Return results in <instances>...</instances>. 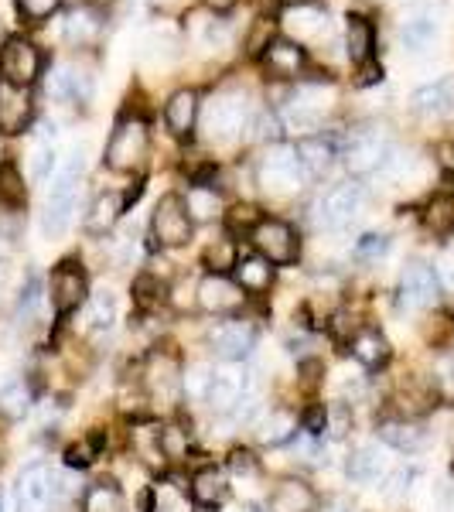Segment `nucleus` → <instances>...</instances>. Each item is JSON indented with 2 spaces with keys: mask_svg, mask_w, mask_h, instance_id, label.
<instances>
[{
  "mask_svg": "<svg viewBox=\"0 0 454 512\" xmlns=\"http://www.w3.org/2000/svg\"><path fill=\"white\" fill-rule=\"evenodd\" d=\"M332 103H335L332 86H325V82H304V86H297L294 93H291V99L284 103L287 127H294V130H315L318 123L328 117Z\"/></svg>",
  "mask_w": 454,
  "mask_h": 512,
  "instance_id": "f8f14e48",
  "label": "nucleus"
},
{
  "mask_svg": "<svg viewBox=\"0 0 454 512\" xmlns=\"http://www.w3.org/2000/svg\"><path fill=\"white\" fill-rule=\"evenodd\" d=\"M386 253H390V236H383V233H366L356 243V260L362 263H376V260H383Z\"/></svg>",
  "mask_w": 454,
  "mask_h": 512,
  "instance_id": "603ef678",
  "label": "nucleus"
},
{
  "mask_svg": "<svg viewBox=\"0 0 454 512\" xmlns=\"http://www.w3.org/2000/svg\"><path fill=\"white\" fill-rule=\"evenodd\" d=\"M205 7H212V11H229V7H236V0H202Z\"/></svg>",
  "mask_w": 454,
  "mask_h": 512,
  "instance_id": "052dcab7",
  "label": "nucleus"
},
{
  "mask_svg": "<svg viewBox=\"0 0 454 512\" xmlns=\"http://www.w3.org/2000/svg\"><path fill=\"white\" fill-rule=\"evenodd\" d=\"M41 304H45V284L31 274L28 280H24L21 294H18V308H14V321H18L21 328L35 325L38 315H41Z\"/></svg>",
  "mask_w": 454,
  "mask_h": 512,
  "instance_id": "37998d69",
  "label": "nucleus"
},
{
  "mask_svg": "<svg viewBox=\"0 0 454 512\" xmlns=\"http://www.w3.org/2000/svg\"><path fill=\"white\" fill-rule=\"evenodd\" d=\"M79 178H82V151L72 154V161L65 164L52 181V192H48V202H45V216H41V233H45L48 239L65 236V229L72 226Z\"/></svg>",
  "mask_w": 454,
  "mask_h": 512,
  "instance_id": "20e7f679",
  "label": "nucleus"
},
{
  "mask_svg": "<svg viewBox=\"0 0 454 512\" xmlns=\"http://www.w3.org/2000/svg\"><path fill=\"white\" fill-rule=\"evenodd\" d=\"M260 212H257V205H250V202H239L233 205V209L226 212V226H229V233H246L250 236L253 229L260 226Z\"/></svg>",
  "mask_w": 454,
  "mask_h": 512,
  "instance_id": "8fccbe9b",
  "label": "nucleus"
},
{
  "mask_svg": "<svg viewBox=\"0 0 454 512\" xmlns=\"http://www.w3.org/2000/svg\"><path fill=\"white\" fill-rule=\"evenodd\" d=\"M345 48H349V59L356 65H369L376 52V31L373 21L362 18V14H349V28H345Z\"/></svg>",
  "mask_w": 454,
  "mask_h": 512,
  "instance_id": "72a5a7b5",
  "label": "nucleus"
},
{
  "mask_svg": "<svg viewBox=\"0 0 454 512\" xmlns=\"http://www.w3.org/2000/svg\"><path fill=\"white\" fill-rule=\"evenodd\" d=\"M270 512H318V492L304 478H280L267 499Z\"/></svg>",
  "mask_w": 454,
  "mask_h": 512,
  "instance_id": "aec40b11",
  "label": "nucleus"
},
{
  "mask_svg": "<svg viewBox=\"0 0 454 512\" xmlns=\"http://www.w3.org/2000/svg\"><path fill=\"white\" fill-rule=\"evenodd\" d=\"M195 301H198V311H205V315H212V318H236L239 311L246 308L250 294H246L229 274H205L195 284Z\"/></svg>",
  "mask_w": 454,
  "mask_h": 512,
  "instance_id": "9b49d317",
  "label": "nucleus"
},
{
  "mask_svg": "<svg viewBox=\"0 0 454 512\" xmlns=\"http://www.w3.org/2000/svg\"><path fill=\"white\" fill-rule=\"evenodd\" d=\"M147 154H151V130H147V123L140 117H123L113 127L110 140H106L103 161L117 175H134V171L147 164Z\"/></svg>",
  "mask_w": 454,
  "mask_h": 512,
  "instance_id": "f03ea898",
  "label": "nucleus"
},
{
  "mask_svg": "<svg viewBox=\"0 0 454 512\" xmlns=\"http://www.w3.org/2000/svg\"><path fill=\"white\" fill-rule=\"evenodd\" d=\"M294 151H297V158H301V168L308 178H325L338 158V147L328 137H304V140H297Z\"/></svg>",
  "mask_w": 454,
  "mask_h": 512,
  "instance_id": "bb28decb",
  "label": "nucleus"
},
{
  "mask_svg": "<svg viewBox=\"0 0 454 512\" xmlns=\"http://www.w3.org/2000/svg\"><path fill=\"white\" fill-rule=\"evenodd\" d=\"M420 222L434 239H448L454 236V195H434L427 198L424 212H420Z\"/></svg>",
  "mask_w": 454,
  "mask_h": 512,
  "instance_id": "4c0bfd02",
  "label": "nucleus"
},
{
  "mask_svg": "<svg viewBox=\"0 0 454 512\" xmlns=\"http://www.w3.org/2000/svg\"><path fill=\"white\" fill-rule=\"evenodd\" d=\"M31 117H35V103H31V89L0 82V134L18 137L28 130Z\"/></svg>",
  "mask_w": 454,
  "mask_h": 512,
  "instance_id": "f3484780",
  "label": "nucleus"
},
{
  "mask_svg": "<svg viewBox=\"0 0 454 512\" xmlns=\"http://www.w3.org/2000/svg\"><path fill=\"white\" fill-rule=\"evenodd\" d=\"M79 512H127V495H123L117 478H96L82 492Z\"/></svg>",
  "mask_w": 454,
  "mask_h": 512,
  "instance_id": "7c9ffc66",
  "label": "nucleus"
},
{
  "mask_svg": "<svg viewBox=\"0 0 454 512\" xmlns=\"http://www.w3.org/2000/svg\"><path fill=\"white\" fill-rule=\"evenodd\" d=\"M239 263V250L233 239H216V243L205 250V267H209V274H229V270H236Z\"/></svg>",
  "mask_w": 454,
  "mask_h": 512,
  "instance_id": "09e8293b",
  "label": "nucleus"
},
{
  "mask_svg": "<svg viewBox=\"0 0 454 512\" xmlns=\"http://www.w3.org/2000/svg\"><path fill=\"white\" fill-rule=\"evenodd\" d=\"M151 233L154 243L164 246V250H181V246L192 243L195 222L185 209V198L181 195H164L158 205H154V219H151Z\"/></svg>",
  "mask_w": 454,
  "mask_h": 512,
  "instance_id": "ddd939ff",
  "label": "nucleus"
},
{
  "mask_svg": "<svg viewBox=\"0 0 454 512\" xmlns=\"http://www.w3.org/2000/svg\"><path fill=\"white\" fill-rule=\"evenodd\" d=\"M161 304H168V284L154 274L134 277V308L140 315H154Z\"/></svg>",
  "mask_w": 454,
  "mask_h": 512,
  "instance_id": "58836bf2",
  "label": "nucleus"
},
{
  "mask_svg": "<svg viewBox=\"0 0 454 512\" xmlns=\"http://www.w3.org/2000/svg\"><path fill=\"white\" fill-rule=\"evenodd\" d=\"M185 209L192 222H212L216 216H222V198L212 185H192L185 195Z\"/></svg>",
  "mask_w": 454,
  "mask_h": 512,
  "instance_id": "ea45409f",
  "label": "nucleus"
},
{
  "mask_svg": "<svg viewBox=\"0 0 454 512\" xmlns=\"http://www.w3.org/2000/svg\"><path fill=\"white\" fill-rule=\"evenodd\" d=\"M103 454V434H86V437H79L76 444H69L65 448V465L69 468H89L93 461Z\"/></svg>",
  "mask_w": 454,
  "mask_h": 512,
  "instance_id": "49530a36",
  "label": "nucleus"
},
{
  "mask_svg": "<svg viewBox=\"0 0 454 512\" xmlns=\"http://www.w3.org/2000/svg\"><path fill=\"white\" fill-rule=\"evenodd\" d=\"M362 205H366V188L359 185V181H342V185L328 188L325 195H321L318 202V226L332 229V233H338V229L352 226V219L362 212Z\"/></svg>",
  "mask_w": 454,
  "mask_h": 512,
  "instance_id": "2eb2a0df",
  "label": "nucleus"
},
{
  "mask_svg": "<svg viewBox=\"0 0 454 512\" xmlns=\"http://www.w3.org/2000/svg\"><path fill=\"white\" fill-rule=\"evenodd\" d=\"M250 127V103H246V93H236V89H219L212 93V99L202 110V130L212 144H236L239 137Z\"/></svg>",
  "mask_w": 454,
  "mask_h": 512,
  "instance_id": "f257e3e1",
  "label": "nucleus"
},
{
  "mask_svg": "<svg viewBox=\"0 0 454 512\" xmlns=\"http://www.w3.org/2000/svg\"><path fill=\"white\" fill-rule=\"evenodd\" d=\"M24 202H28V188H24L18 164L4 161L0 164V205H7L11 212H18V209H24Z\"/></svg>",
  "mask_w": 454,
  "mask_h": 512,
  "instance_id": "a18cd8bd",
  "label": "nucleus"
},
{
  "mask_svg": "<svg viewBox=\"0 0 454 512\" xmlns=\"http://www.w3.org/2000/svg\"><path fill=\"white\" fill-rule=\"evenodd\" d=\"M437 297H441L437 270L424 260H410L400 274V284H396V311L400 315H420V311L434 308Z\"/></svg>",
  "mask_w": 454,
  "mask_h": 512,
  "instance_id": "0eeeda50",
  "label": "nucleus"
},
{
  "mask_svg": "<svg viewBox=\"0 0 454 512\" xmlns=\"http://www.w3.org/2000/svg\"><path fill=\"white\" fill-rule=\"evenodd\" d=\"M52 164H55V151H52V144H38L35 147V178H48V171H52Z\"/></svg>",
  "mask_w": 454,
  "mask_h": 512,
  "instance_id": "4d7b16f0",
  "label": "nucleus"
},
{
  "mask_svg": "<svg viewBox=\"0 0 454 512\" xmlns=\"http://www.w3.org/2000/svg\"><path fill=\"white\" fill-rule=\"evenodd\" d=\"M123 212H127V198H123V195H117V192L96 195V202L89 205L86 229H89V233H96V236H106L120 222Z\"/></svg>",
  "mask_w": 454,
  "mask_h": 512,
  "instance_id": "473e14b6",
  "label": "nucleus"
},
{
  "mask_svg": "<svg viewBox=\"0 0 454 512\" xmlns=\"http://www.w3.org/2000/svg\"><path fill=\"white\" fill-rule=\"evenodd\" d=\"M297 431H301V420H297L294 410H287V407L267 410L257 424V437L263 444H270V448H284V444H291L297 437Z\"/></svg>",
  "mask_w": 454,
  "mask_h": 512,
  "instance_id": "cd10ccee",
  "label": "nucleus"
},
{
  "mask_svg": "<svg viewBox=\"0 0 454 512\" xmlns=\"http://www.w3.org/2000/svg\"><path fill=\"white\" fill-rule=\"evenodd\" d=\"M62 7V0H18V11L28 24H41Z\"/></svg>",
  "mask_w": 454,
  "mask_h": 512,
  "instance_id": "864d4df0",
  "label": "nucleus"
},
{
  "mask_svg": "<svg viewBox=\"0 0 454 512\" xmlns=\"http://www.w3.org/2000/svg\"><path fill=\"white\" fill-rule=\"evenodd\" d=\"M65 41L76 48H86L93 45V41L103 35V21H99V14L93 7H76V11L65 14Z\"/></svg>",
  "mask_w": 454,
  "mask_h": 512,
  "instance_id": "c9c22d12",
  "label": "nucleus"
},
{
  "mask_svg": "<svg viewBox=\"0 0 454 512\" xmlns=\"http://www.w3.org/2000/svg\"><path fill=\"white\" fill-rule=\"evenodd\" d=\"M257 325L246 318H222L216 325L205 332V345H209V352L216 355L222 362H246L257 349Z\"/></svg>",
  "mask_w": 454,
  "mask_h": 512,
  "instance_id": "1a4fd4ad",
  "label": "nucleus"
},
{
  "mask_svg": "<svg viewBox=\"0 0 454 512\" xmlns=\"http://www.w3.org/2000/svg\"><path fill=\"white\" fill-rule=\"evenodd\" d=\"M410 482H414V472H410V468H396V472H390V478H386L383 495L386 499H400V495L410 492Z\"/></svg>",
  "mask_w": 454,
  "mask_h": 512,
  "instance_id": "6e6d98bb",
  "label": "nucleus"
},
{
  "mask_svg": "<svg viewBox=\"0 0 454 512\" xmlns=\"http://www.w3.org/2000/svg\"><path fill=\"white\" fill-rule=\"evenodd\" d=\"M181 376H185V366H181L178 352L171 345H158L144 355V366H140V386L147 390L154 403H164V407H175L181 400Z\"/></svg>",
  "mask_w": 454,
  "mask_h": 512,
  "instance_id": "39448f33",
  "label": "nucleus"
},
{
  "mask_svg": "<svg viewBox=\"0 0 454 512\" xmlns=\"http://www.w3.org/2000/svg\"><path fill=\"white\" fill-rule=\"evenodd\" d=\"M297 420H301V431L304 434L321 437V434L328 431V407H325V403H318V400H311L308 407L297 414Z\"/></svg>",
  "mask_w": 454,
  "mask_h": 512,
  "instance_id": "3c124183",
  "label": "nucleus"
},
{
  "mask_svg": "<svg viewBox=\"0 0 454 512\" xmlns=\"http://www.w3.org/2000/svg\"><path fill=\"white\" fill-rule=\"evenodd\" d=\"M89 93H93V79L82 76L72 65H59L55 76L48 79V96L55 99H69V103H86Z\"/></svg>",
  "mask_w": 454,
  "mask_h": 512,
  "instance_id": "f704fd0d",
  "label": "nucleus"
},
{
  "mask_svg": "<svg viewBox=\"0 0 454 512\" xmlns=\"http://www.w3.org/2000/svg\"><path fill=\"white\" fill-rule=\"evenodd\" d=\"M250 243L263 260H270L274 267H291V263L301 256V236L294 233L291 222L263 216L260 226L250 233Z\"/></svg>",
  "mask_w": 454,
  "mask_h": 512,
  "instance_id": "9d476101",
  "label": "nucleus"
},
{
  "mask_svg": "<svg viewBox=\"0 0 454 512\" xmlns=\"http://www.w3.org/2000/svg\"><path fill=\"white\" fill-rule=\"evenodd\" d=\"M229 472L239 475V478H257L260 475V458L253 451H246V448H236V451H229Z\"/></svg>",
  "mask_w": 454,
  "mask_h": 512,
  "instance_id": "5fc2aeb1",
  "label": "nucleus"
},
{
  "mask_svg": "<svg viewBox=\"0 0 454 512\" xmlns=\"http://www.w3.org/2000/svg\"><path fill=\"white\" fill-rule=\"evenodd\" d=\"M103 4H110V0H86V7H103Z\"/></svg>",
  "mask_w": 454,
  "mask_h": 512,
  "instance_id": "69168bd1",
  "label": "nucleus"
},
{
  "mask_svg": "<svg viewBox=\"0 0 454 512\" xmlns=\"http://www.w3.org/2000/svg\"><path fill=\"white\" fill-rule=\"evenodd\" d=\"M212 376H216V369H212L209 362H195V366H188L185 376H181V393H185V400L202 403L205 393H209Z\"/></svg>",
  "mask_w": 454,
  "mask_h": 512,
  "instance_id": "de8ad7c7",
  "label": "nucleus"
},
{
  "mask_svg": "<svg viewBox=\"0 0 454 512\" xmlns=\"http://www.w3.org/2000/svg\"><path fill=\"white\" fill-rule=\"evenodd\" d=\"M158 448L164 461H185L188 451H192V431L185 424H178V420H171L158 431Z\"/></svg>",
  "mask_w": 454,
  "mask_h": 512,
  "instance_id": "c03bdc74",
  "label": "nucleus"
},
{
  "mask_svg": "<svg viewBox=\"0 0 454 512\" xmlns=\"http://www.w3.org/2000/svg\"><path fill=\"white\" fill-rule=\"evenodd\" d=\"M437 164H441V171L454 181V140H444V144H437Z\"/></svg>",
  "mask_w": 454,
  "mask_h": 512,
  "instance_id": "13d9d810",
  "label": "nucleus"
},
{
  "mask_svg": "<svg viewBox=\"0 0 454 512\" xmlns=\"http://www.w3.org/2000/svg\"><path fill=\"white\" fill-rule=\"evenodd\" d=\"M284 28L287 35H291V41H297V45H311V41H321L328 35V14L318 11L315 4H304V7H291L284 18Z\"/></svg>",
  "mask_w": 454,
  "mask_h": 512,
  "instance_id": "4be33fe9",
  "label": "nucleus"
},
{
  "mask_svg": "<svg viewBox=\"0 0 454 512\" xmlns=\"http://www.w3.org/2000/svg\"><path fill=\"white\" fill-rule=\"evenodd\" d=\"M35 407V383L31 379H11L0 386V417L4 420H24Z\"/></svg>",
  "mask_w": 454,
  "mask_h": 512,
  "instance_id": "e433bc0d",
  "label": "nucleus"
},
{
  "mask_svg": "<svg viewBox=\"0 0 454 512\" xmlns=\"http://www.w3.org/2000/svg\"><path fill=\"white\" fill-rule=\"evenodd\" d=\"M379 441L390 444L400 454H417L427 448V431L424 424H417L414 417H386L379 420Z\"/></svg>",
  "mask_w": 454,
  "mask_h": 512,
  "instance_id": "6ab92c4d",
  "label": "nucleus"
},
{
  "mask_svg": "<svg viewBox=\"0 0 454 512\" xmlns=\"http://www.w3.org/2000/svg\"><path fill=\"white\" fill-rule=\"evenodd\" d=\"M321 512H352L349 506H345V502L342 499H338V502H332V506H325V509H321Z\"/></svg>",
  "mask_w": 454,
  "mask_h": 512,
  "instance_id": "680f3d73",
  "label": "nucleus"
},
{
  "mask_svg": "<svg viewBox=\"0 0 454 512\" xmlns=\"http://www.w3.org/2000/svg\"><path fill=\"white\" fill-rule=\"evenodd\" d=\"M284 4V0H253V7H257V14L263 18H270V14H277V7Z\"/></svg>",
  "mask_w": 454,
  "mask_h": 512,
  "instance_id": "bf43d9fd",
  "label": "nucleus"
},
{
  "mask_svg": "<svg viewBox=\"0 0 454 512\" xmlns=\"http://www.w3.org/2000/svg\"><path fill=\"white\" fill-rule=\"evenodd\" d=\"M304 168L294 147L287 144H270L257 161V185L263 195L270 198H294L304 188Z\"/></svg>",
  "mask_w": 454,
  "mask_h": 512,
  "instance_id": "7ed1b4c3",
  "label": "nucleus"
},
{
  "mask_svg": "<svg viewBox=\"0 0 454 512\" xmlns=\"http://www.w3.org/2000/svg\"><path fill=\"white\" fill-rule=\"evenodd\" d=\"M448 379H451V383H454V355H451V359H448Z\"/></svg>",
  "mask_w": 454,
  "mask_h": 512,
  "instance_id": "338daca9",
  "label": "nucleus"
},
{
  "mask_svg": "<svg viewBox=\"0 0 454 512\" xmlns=\"http://www.w3.org/2000/svg\"><path fill=\"white\" fill-rule=\"evenodd\" d=\"M164 123L175 137H192L198 123V93L195 89H178L164 106Z\"/></svg>",
  "mask_w": 454,
  "mask_h": 512,
  "instance_id": "c756f323",
  "label": "nucleus"
},
{
  "mask_svg": "<svg viewBox=\"0 0 454 512\" xmlns=\"http://www.w3.org/2000/svg\"><path fill=\"white\" fill-rule=\"evenodd\" d=\"M188 492H192V499H195L198 509H219L222 502L229 499L226 472L216 468V465L198 468V472L192 475V482H188Z\"/></svg>",
  "mask_w": 454,
  "mask_h": 512,
  "instance_id": "5701e85b",
  "label": "nucleus"
},
{
  "mask_svg": "<svg viewBox=\"0 0 454 512\" xmlns=\"http://www.w3.org/2000/svg\"><path fill=\"white\" fill-rule=\"evenodd\" d=\"M4 458H7V448H4V437H0V468H4Z\"/></svg>",
  "mask_w": 454,
  "mask_h": 512,
  "instance_id": "0e129e2a",
  "label": "nucleus"
},
{
  "mask_svg": "<svg viewBox=\"0 0 454 512\" xmlns=\"http://www.w3.org/2000/svg\"><path fill=\"white\" fill-rule=\"evenodd\" d=\"M48 297H52V308L59 318L76 315L82 304L89 301V280L82 263L65 260L52 270V280H48Z\"/></svg>",
  "mask_w": 454,
  "mask_h": 512,
  "instance_id": "4468645a",
  "label": "nucleus"
},
{
  "mask_svg": "<svg viewBox=\"0 0 454 512\" xmlns=\"http://www.w3.org/2000/svg\"><path fill=\"white\" fill-rule=\"evenodd\" d=\"M410 103H414V113H420L424 120L454 117V79H437L431 86H420Z\"/></svg>",
  "mask_w": 454,
  "mask_h": 512,
  "instance_id": "412c9836",
  "label": "nucleus"
},
{
  "mask_svg": "<svg viewBox=\"0 0 454 512\" xmlns=\"http://www.w3.org/2000/svg\"><path fill=\"white\" fill-rule=\"evenodd\" d=\"M0 512H4V506H0Z\"/></svg>",
  "mask_w": 454,
  "mask_h": 512,
  "instance_id": "774afa93",
  "label": "nucleus"
},
{
  "mask_svg": "<svg viewBox=\"0 0 454 512\" xmlns=\"http://www.w3.org/2000/svg\"><path fill=\"white\" fill-rule=\"evenodd\" d=\"M243 393H246V379H239L236 373H216L202 403L216 417H233V410H236V403L243 400Z\"/></svg>",
  "mask_w": 454,
  "mask_h": 512,
  "instance_id": "393cba45",
  "label": "nucleus"
},
{
  "mask_svg": "<svg viewBox=\"0 0 454 512\" xmlns=\"http://www.w3.org/2000/svg\"><path fill=\"white\" fill-rule=\"evenodd\" d=\"M284 4H291V7H304V4H318V0H284Z\"/></svg>",
  "mask_w": 454,
  "mask_h": 512,
  "instance_id": "e2e57ef3",
  "label": "nucleus"
},
{
  "mask_svg": "<svg viewBox=\"0 0 454 512\" xmlns=\"http://www.w3.org/2000/svg\"><path fill=\"white\" fill-rule=\"evenodd\" d=\"M304 62H308L304 59V48L291 38H277L263 48V72L274 79H284V82L297 79L304 72Z\"/></svg>",
  "mask_w": 454,
  "mask_h": 512,
  "instance_id": "a211bd4d",
  "label": "nucleus"
},
{
  "mask_svg": "<svg viewBox=\"0 0 454 512\" xmlns=\"http://www.w3.org/2000/svg\"><path fill=\"white\" fill-rule=\"evenodd\" d=\"M434 400H437V390L427 379H420V376H407L400 383V393H396V403H400V417H420V414H427V410L434 407Z\"/></svg>",
  "mask_w": 454,
  "mask_h": 512,
  "instance_id": "2f4dec72",
  "label": "nucleus"
},
{
  "mask_svg": "<svg viewBox=\"0 0 454 512\" xmlns=\"http://www.w3.org/2000/svg\"><path fill=\"white\" fill-rule=\"evenodd\" d=\"M400 38H403V48L407 52H427L437 38V11L431 4H420L417 11L407 14L400 28Z\"/></svg>",
  "mask_w": 454,
  "mask_h": 512,
  "instance_id": "b1692460",
  "label": "nucleus"
},
{
  "mask_svg": "<svg viewBox=\"0 0 454 512\" xmlns=\"http://www.w3.org/2000/svg\"><path fill=\"white\" fill-rule=\"evenodd\" d=\"M18 512H59L65 502V482L52 472V465L35 461L14 482Z\"/></svg>",
  "mask_w": 454,
  "mask_h": 512,
  "instance_id": "423d86ee",
  "label": "nucleus"
},
{
  "mask_svg": "<svg viewBox=\"0 0 454 512\" xmlns=\"http://www.w3.org/2000/svg\"><path fill=\"white\" fill-rule=\"evenodd\" d=\"M349 352L352 359L359 362V366L366 369H383L386 362H390V342H386V335L379 332V328H359L356 335H352L349 342Z\"/></svg>",
  "mask_w": 454,
  "mask_h": 512,
  "instance_id": "c85d7f7f",
  "label": "nucleus"
},
{
  "mask_svg": "<svg viewBox=\"0 0 454 512\" xmlns=\"http://www.w3.org/2000/svg\"><path fill=\"white\" fill-rule=\"evenodd\" d=\"M86 321H89V332H96V335L110 332V328L117 325V297H113L110 291L89 294V301H86Z\"/></svg>",
  "mask_w": 454,
  "mask_h": 512,
  "instance_id": "79ce46f5",
  "label": "nucleus"
},
{
  "mask_svg": "<svg viewBox=\"0 0 454 512\" xmlns=\"http://www.w3.org/2000/svg\"><path fill=\"white\" fill-rule=\"evenodd\" d=\"M274 263L270 260H263L260 253H250V256H239V263H236V284L243 287L250 297H263L274 287Z\"/></svg>",
  "mask_w": 454,
  "mask_h": 512,
  "instance_id": "a878e982",
  "label": "nucleus"
},
{
  "mask_svg": "<svg viewBox=\"0 0 454 512\" xmlns=\"http://www.w3.org/2000/svg\"><path fill=\"white\" fill-rule=\"evenodd\" d=\"M390 134H386L383 127H376V123H369V127H359L349 134V144H345V168H349V175L356 178H366L379 171L390 158Z\"/></svg>",
  "mask_w": 454,
  "mask_h": 512,
  "instance_id": "6e6552de",
  "label": "nucleus"
},
{
  "mask_svg": "<svg viewBox=\"0 0 454 512\" xmlns=\"http://www.w3.org/2000/svg\"><path fill=\"white\" fill-rule=\"evenodd\" d=\"M41 76V52L28 38H7L0 48V82L31 89Z\"/></svg>",
  "mask_w": 454,
  "mask_h": 512,
  "instance_id": "dca6fc26",
  "label": "nucleus"
},
{
  "mask_svg": "<svg viewBox=\"0 0 454 512\" xmlns=\"http://www.w3.org/2000/svg\"><path fill=\"white\" fill-rule=\"evenodd\" d=\"M345 475H349L352 482H359V485H369V482H376V478L383 475V458H379V451L373 448V444L356 448L349 454V461H345Z\"/></svg>",
  "mask_w": 454,
  "mask_h": 512,
  "instance_id": "a19ab883",
  "label": "nucleus"
}]
</instances>
